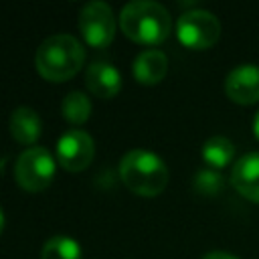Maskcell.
<instances>
[{"mask_svg":"<svg viewBox=\"0 0 259 259\" xmlns=\"http://www.w3.org/2000/svg\"><path fill=\"white\" fill-rule=\"evenodd\" d=\"M123 34L140 45H158L166 40L172 28L170 12L154 0H132L119 12Z\"/></svg>","mask_w":259,"mask_h":259,"instance_id":"cell-1","label":"cell"},{"mask_svg":"<svg viewBox=\"0 0 259 259\" xmlns=\"http://www.w3.org/2000/svg\"><path fill=\"white\" fill-rule=\"evenodd\" d=\"M85 51L83 45L67 32H55L47 36L34 55L36 71L49 81L71 79L83 65Z\"/></svg>","mask_w":259,"mask_h":259,"instance_id":"cell-2","label":"cell"},{"mask_svg":"<svg viewBox=\"0 0 259 259\" xmlns=\"http://www.w3.org/2000/svg\"><path fill=\"white\" fill-rule=\"evenodd\" d=\"M119 178L134 194L156 196L168 184V168L158 154L136 148L119 160Z\"/></svg>","mask_w":259,"mask_h":259,"instance_id":"cell-3","label":"cell"},{"mask_svg":"<svg viewBox=\"0 0 259 259\" xmlns=\"http://www.w3.org/2000/svg\"><path fill=\"white\" fill-rule=\"evenodd\" d=\"M55 176V158L42 146H30L14 162V178L28 192L45 190Z\"/></svg>","mask_w":259,"mask_h":259,"instance_id":"cell-4","label":"cell"},{"mask_svg":"<svg viewBox=\"0 0 259 259\" xmlns=\"http://www.w3.org/2000/svg\"><path fill=\"white\" fill-rule=\"evenodd\" d=\"M176 36L178 40L194 51L210 49L219 36H221V22L219 18L208 10H186L180 14L176 24Z\"/></svg>","mask_w":259,"mask_h":259,"instance_id":"cell-5","label":"cell"},{"mask_svg":"<svg viewBox=\"0 0 259 259\" xmlns=\"http://www.w3.org/2000/svg\"><path fill=\"white\" fill-rule=\"evenodd\" d=\"M77 26L87 45L95 49H103L113 40L115 34V16L107 2L91 0L81 6Z\"/></svg>","mask_w":259,"mask_h":259,"instance_id":"cell-6","label":"cell"},{"mask_svg":"<svg viewBox=\"0 0 259 259\" xmlns=\"http://www.w3.org/2000/svg\"><path fill=\"white\" fill-rule=\"evenodd\" d=\"M95 154L93 138L79 127L65 130L57 140V160L69 172L85 170Z\"/></svg>","mask_w":259,"mask_h":259,"instance_id":"cell-7","label":"cell"},{"mask_svg":"<svg viewBox=\"0 0 259 259\" xmlns=\"http://www.w3.org/2000/svg\"><path fill=\"white\" fill-rule=\"evenodd\" d=\"M225 91L231 101L239 105H251L259 101V67L239 65L225 79Z\"/></svg>","mask_w":259,"mask_h":259,"instance_id":"cell-8","label":"cell"},{"mask_svg":"<svg viewBox=\"0 0 259 259\" xmlns=\"http://www.w3.org/2000/svg\"><path fill=\"white\" fill-rule=\"evenodd\" d=\"M231 184L235 190L253 202H259V152L245 154L231 170Z\"/></svg>","mask_w":259,"mask_h":259,"instance_id":"cell-9","label":"cell"},{"mask_svg":"<svg viewBox=\"0 0 259 259\" xmlns=\"http://www.w3.org/2000/svg\"><path fill=\"white\" fill-rule=\"evenodd\" d=\"M85 83L93 95L107 99L121 89V73L107 61H93L87 67Z\"/></svg>","mask_w":259,"mask_h":259,"instance_id":"cell-10","label":"cell"},{"mask_svg":"<svg viewBox=\"0 0 259 259\" xmlns=\"http://www.w3.org/2000/svg\"><path fill=\"white\" fill-rule=\"evenodd\" d=\"M168 71V59L158 49H146L134 59V77L144 85H156Z\"/></svg>","mask_w":259,"mask_h":259,"instance_id":"cell-11","label":"cell"},{"mask_svg":"<svg viewBox=\"0 0 259 259\" xmlns=\"http://www.w3.org/2000/svg\"><path fill=\"white\" fill-rule=\"evenodd\" d=\"M40 130H42L40 117L32 107L20 105L12 111V115H10V134L16 142H20L24 146H30L38 140Z\"/></svg>","mask_w":259,"mask_h":259,"instance_id":"cell-12","label":"cell"},{"mask_svg":"<svg viewBox=\"0 0 259 259\" xmlns=\"http://www.w3.org/2000/svg\"><path fill=\"white\" fill-rule=\"evenodd\" d=\"M235 156V146L225 136H212L202 144V158L210 168H225Z\"/></svg>","mask_w":259,"mask_h":259,"instance_id":"cell-13","label":"cell"},{"mask_svg":"<svg viewBox=\"0 0 259 259\" xmlns=\"http://www.w3.org/2000/svg\"><path fill=\"white\" fill-rule=\"evenodd\" d=\"M40 259H81V247L73 237L55 235L42 245Z\"/></svg>","mask_w":259,"mask_h":259,"instance_id":"cell-14","label":"cell"},{"mask_svg":"<svg viewBox=\"0 0 259 259\" xmlns=\"http://www.w3.org/2000/svg\"><path fill=\"white\" fill-rule=\"evenodd\" d=\"M63 117L71 123H83L91 113V99L83 91H69L61 103Z\"/></svg>","mask_w":259,"mask_h":259,"instance_id":"cell-15","label":"cell"},{"mask_svg":"<svg viewBox=\"0 0 259 259\" xmlns=\"http://www.w3.org/2000/svg\"><path fill=\"white\" fill-rule=\"evenodd\" d=\"M225 182H223V176L214 170H200L196 172L194 176V190L198 194H204V196H214L223 190Z\"/></svg>","mask_w":259,"mask_h":259,"instance_id":"cell-16","label":"cell"},{"mask_svg":"<svg viewBox=\"0 0 259 259\" xmlns=\"http://www.w3.org/2000/svg\"><path fill=\"white\" fill-rule=\"evenodd\" d=\"M202 259H239V257L237 255H231V253H225V251H210Z\"/></svg>","mask_w":259,"mask_h":259,"instance_id":"cell-17","label":"cell"},{"mask_svg":"<svg viewBox=\"0 0 259 259\" xmlns=\"http://www.w3.org/2000/svg\"><path fill=\"white\" fill-rule=\"evenodd\" d=\"M253 132H255V136H257V140H259V111H257V115H255V119H253Z\"/></svg>","mask_w":259,"mask_h":259,"instance_id":"cell-18","label":"cell"},{"mask_svg":"<svg viewBox=\"0 0 259 259\" xmlns=\"http://www.w3.org/2000/svg\"><path fill=\"white\" fill-rule=\"evenodd\" d=\"M4 229V212H2V206H0V233Z\"/></svg>","mask_w":259,"mask_h":259,"instance_id":"cell-19","label":"cell"}]
</instances>
